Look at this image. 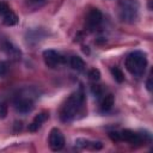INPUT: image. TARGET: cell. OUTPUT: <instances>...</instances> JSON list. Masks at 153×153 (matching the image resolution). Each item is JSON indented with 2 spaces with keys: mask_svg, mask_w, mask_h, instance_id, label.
Listing matches in <instances>:
<instances>
[{
  "mask_svg": "<svg viewBox=\"0 0 153 153\" xmlns=\"http://www.w3.org/2000/svg\"><path fill=\"white\" fill-rule=\"evenodd\" d=\"M48 143H49V147L51 151L54 152H57V151H61L63 147H65V136L62 134V131L57 128H53L49 133V139H48Z\"/></svg>",
  "mask_w": 153,
  "mask_h": 153,
  "instance_id": "obj_4",
  "label": "cell"
},
{
  "mask_svg": "<svg viewBox=\"0 0 153 153\" xmlns=\"http://www.w3.org/2000/svg\"><path fill=\"white\" fill-rule=\"evenodd\" d=\"M8 11H11V8H10V6L7 5V2H5V1H0V17L5 16Z\"/></svg>",
  "mask_w": 153,
  "mask_h": 153,
  "instance_id": "obj_18",
  "label": "cell"
},
{
  "mask_svg": "<svg viewBox=\"0 0 153 153\" xmlns=\"http://www.w3.org/2000/svg\"><path fill=\"white\" fill-rule=\"evenodd\" d=\"M48 117H49V114L47 111H42L38 115H36L35 118L32 120V122L29 124V128H27L29 131H32V133L37 131L42 127V124L48 120Z\"/></svg>",
  "mask_w": 153,
  "mask_h": 153,
  "instance_id": "obj_9",
  "label": "cell"
},
{
  "mask_svg": "<svg viewBox=\"0 0 153 153\" xmlns=\"http://www.w3.org/2000/svg\"><path fill=\"white\" fill-rule=\"evenodd\" d=\"M43 60L49 68H56L63 62V56L54 49H47L43 51Z\"/></svg>",
  "mask_w": 153,
  "mask_h": 153,
  "instance_id": "obj_5",
  "label": "cell"
},
{
  "mask_svg": "<svg viewBox=\"0 0 153 153\" xmlns=\"http://www.w3.org/2000/svg\"><path fill=\"white\" fill-rule=\"evenodd\" d=\"M88 78H90V80H92V81H98V80L100 79V72H99V69H97V68L90 69V72H88Z\"/></svg>",
  "mask_w": 153,
  "mask_h": 153,
  "instance_id": "obj_15",
  "label": "cell"
},
{
  "mask_svg": "<svg viewBox=\"0 0 153 153\" xmlns=\"http://www.w3.org/2000/svg\"><path fill=\"white\" fill-rule=\"evenodd\" d=\"M120 135H121V140L123 141H127L131 145H141L143 142H146L145 137L142 134L140 133H136L134 130H130V129H123L120 131Z\"/></svg>",
  "mask_w": 153,
  "mask_h": 153,
  "instance_id": "obj_8",
  "label": "cell"
},
{
  "mask_svg": "<svg viewBox=\"0 0 153 153\" xmlns=\"http://www.w3.org/2000/svg\"><path fill=\"white\" fill-rule=\"evenodd\" d=\"M146 87H147V90L151 92L152 91V78L149 76L148 79H147V81H146Z\"/></svg>",
  "mask_w": 153,
  "mask_h": 153,
  "instance_id": "obj_21",
  "label": "cell"
},
{
  "mask_svg": "<svg viewBox=\"0 0 153 153\" xmlns=\"http://www.w3.org/2000/svg\"><path fill=\"white\" fill-rule=\"evenodd\" d=\"M109 136L112 141H121V135H120V131H110L109 133Z\"/></svg>",
  "mask_w": 153,
  "mask_h": 153,
  "instance_id": "obj_20",
  "label": "cell"
},
{
  "mask_svg": "<svg viewBox=\"0 0 153 153\" xmlns=\"http://www.w3.org/2000/svg\"><path fill=\"white\" fill-rule=\"evenodd\" d=\"M2 18V23L6 25V26H13V25H16L17 23H18V17H17V14L11 10V11H8L5 16H2L1 17Z\"/></svg>",
  "mask_w": 153,
  "mask_h": 153,
  "instance_id": "obj_13",
  "label": "cell"
},
{
  "mask_svg": "<svg viewBox=\"0 0 153 153\" xmlns=\"http://www.w3.org/2000/svg\"><path fill=\"white\" fill-rule=\"evenodd\" d=\"M4 49H5L6 54H7L8 56H11L12 59H17V60L20 59V55H22L20 50H19L14 44H12L11 42H5Z\"/></svg>",
  "mask_w": 153,
  "mask_h": 153,
  "instance_id": "obj_11",
  "label": "cell"
},
{
  "mask_svg": "<svg viewBox=\"0 0 153 153\" xmlns=\"http://www.w3.org/2000/svg\"><path fill=\"white\" fill-rule=\"evenodd\" d=\"M124 66L127 71L134 76H142L147 67V56L141 50H134L127 55Z\"/></svg>",
  "mask_w": 153,
  "mask_h": 153,
  "instance_id": "obj_2",
  "label": "cell"
},
{
  "mask_svg": "<svg viewBox=\"0 0 153 153\" xmlns=\"http://www.w3.org/2000/svg\"><path fill=\"white\" fill-rule=\"evenodd\" d=\"M8 72V66L5 61H0V76H5Z\"/></svg>",
  "mask_w": 153,
  "mask_h": 153,
  "instance_id": "obj_19",
  "label": "cell"
},
{
  "mask_svg": "<svg viewBox=\"0 0 153 153\" xmlns=\"http://www.w3.org/2000/svg\"><path fill=\"white\" fill-rule=\"evenodd\" d=\"M103 20V14L98 8H91L86 16V26L88 30L93 31L96 30Z\"/></svg>",
  "mask_w": 153,
  "mask_h": 153,
  "instance_id": "obj_7",
  "label": "cell"
},
{
  "mask_svg": "<svg viewBox=\"0 0 153 153\" xmlns=\"http://www.w3.org/2000/svg\"><path fill=\"white\" fill-rule=\"evenodd\" d=\"M91 91L94 96H97L98 98H102L103 97V88L99 86V85H92L91 86Z\"/></svg>",
  "mask_w": 153,
  "mask_h": 153,
  "instance_id": "obj_17",
  "label": "cell"
},
{
  "mask_svg": "<svg viewBox=\"0 0 153 153\" xmlns=\"http://www.w3.org/2000/svg\"><path fill=\"white\" fill-rule=\"evenodd\" d=\"M7 112H8V106L5 102H0V120H4L6 116H7Z\"/></svg>",
  "mask_w": 153,
  "mask_h": 153,
  "instance_id": "obj_16",
  "label": "cell"
},
{
  "mask_svg": "<svg viewBox=\"0 0 153 153\" xmlns=\"http://www.w3.org/2000/svg\"><path fill=\"white\" fill-rule=\"evenodd\" d=\"M69 65H71V67H72L73 69L78 71V72H81V71H84V68H85V61H84L80 56H76V55H73V56L71 57Z\"/></svg>",
  "mask_w": 153,
  "mask_h": 153,
  "instance_id": "obj_12",
  "label": "cell"
},
{
  "mask_svg": "<svg viewBox=\"0 0 153 153\" xmlns=\"http://www.w3.org/2000/svg\"><path fill=\"white\" fill-rule=\"evenodd\" d=\"M139 10L137 0H118V16L122 22L134 23L139 17Z\"/></svg>",
  "mask_w": 153,
  "mask_h": 153,
  "instance_id": "obj_3",
  "label": "cell"
},
{
  "mask_svg": "<svg viewBox=\"0 0 153 153\" xmlns=\"http://www.w3.org/2000/svg\"><path fill=\"white\" fill-rule=\"evenodd\" d=\"M85 104V93L82 87L73 92L66 102L62 104L60 109V118L62 122H71L73 121L76 115L81 111L82 106Z\"/></svg>",
  "mask_w": 153,
  "mask_h": 153,
  "instance_id": "obj_1",
  "label": "cell"
},
{
  "mask_svg": "<svg viewBox=\"0 0 153 153\" xmlns=\"http://www.w3.org/2000/svg\"><path fill=\"white\" fill-rule=\"evenodd\" d=\"M13 104H14L16 110L20 114H29L35 108L33 100L30 97H24V96H17Z\"/></svg>",
  "mask_w": 153,
  "mask_h": 153,
  "instance_id": "obj_6",
  "label": "cell"
},
{
  "mask_svg": "<svg viewBox=\"0 0 153 153\" xmlns=\"http://www.w3.org/2000/svg\"><path fill=\"white\" fill-rule=\"evenodd\" d=\"M114 103H115V98L111 93L109 94H104L102 98H100V110L106 112L109 110H111V108L114 106Z\"/></svg>",
  "mask_w": 153,
  "mask_h": 153,
  "instance_id": "obj_10",
  "label": "cell"
},
{
  "mask_svg": "<svg viewBox=\"0 0 153 153\" xmlns=\"http://www.w3.org/2000/svg\"><path fill=\"white\" fill-rule=\"evenodd\" d=\"M35 1H42V0H35Z\"/></svg>",
  "mask_w": 153,
  "mask_h": 153,
  "instance_id": "obj_22",
  "label": "cell"
},
{
  "mask_svg": "<svg viewBox=\"0 0 153 153\" xmlns=\"http://www.w3.org/2000/svg\"><path fill=\"white\" fill-rule=\"evenodd\" d=\"M111 74H112L114 79H115L117 82H122V81L124 80V74H123V72L121 71V68H118L117 66L111 67Z\"/></svg>",
  "mask_w": 153,
  "mask_h": 153,
  "instance_id": "obj_14",
  "label": "cell"
}]
</instances>
